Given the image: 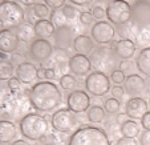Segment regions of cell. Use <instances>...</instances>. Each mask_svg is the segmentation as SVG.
I'll list each match as a JSON object with an SVG mask.
<instances>
[{
	"mask_svg": "<svg viewBox=\"0 0 150 145\" xmlns=\"http://www.w3.org/2000/svg\"><path fill=\"white\" fill-rule=\"evenodd\" d=\"M13 75V63L9 60H0V81H8Z\"/></svg>",
	"mask_w": 150,
	"mask_h": 145,
	"instance_id": "4316f807",
	"label": "cell"
},
{
	"mask_svg": "<svg viewBox=\"0 0 150 145\" xmlns=\"http://www.w3.org/2000/svg\"><path fill=\"white\" fill-rule=\"evenodd\" d=\"M44 3H45L49 8L53 9V11H57L59 8H62V7L65 6V4H64L65 0H44Z\"/></svg>",
	"mask_w": 150,
	"mask_h": 145,
	"instance_id": "e575fe53",
	"label": "cell"
},
{
	"mask_svg": "<svg viewBox=\"0 0 150 145\" xmlns=\"http://www.w3.org/2000/svg\"><path fill=\"white\" fill-rule=\"evenodd\" d=\"M92 68H94L97 72L108 73V72L116 71V67L118 64V56L116 55L113 48L110 47H98L91 55Z\"/></svg>",
	"mask_w": 150,
	"mask_h": 145,
	"instance_id": "8992f818",
	"label": "cell"
},
{
	"mask_svg": "<svg viewBox=\"0 0 150 145\" xmlns=\"http://www.w3.org/2000/svg\"><path fill=\"white\" fill-rule=\"evenodd\" d=\"M16 77L23 84H32L37 79V68L29 61H23L16 68Z\"/></svg>",
	"mask_w": 150,
	"mask_h": 145,
	"instance_id": "d6986e66",
	"label": "cell"
},
{
	"mask_svg": "<svg viewBox=\"0 0 150 145\" xmlns=\"http://www.w3.org/2000/svg\"><path fill=\"white\" fill-rule=\"evenodd\" d=\"M21 4H24V6H27V7H32V6H35V4H37V1L39 0H19Z\"/></svg>",
	"mask_w": 150,
	"mask_h": 145,
	"instance_id": "bcb514c9",
	"label": "cell"
},
{
	"mask_svg": "<svg viewBox=\"0 0 150 145\" xmlns=\"http://www.w3.org/2000/svg\"><path fill=\"white\" fill-rule=\"evenodd\" d=\"M17 136V128L12 121L8 120H0V141L3 142H11L16 139Z\"/></svg>",
	"mask_w": 150,
	"mask_h": 145,
	"instance_id": "7402d4cb",
	"label": "cell"
},
{
	"mask_svg": "<svg viewBox=\"0 0 150 145\" xmlns=\"http://www.w3.org/2000/svg\"><path fill=\"white\" fill-rule=\"evenodd\" d=\"M15 33L17 35V37H19V40H21V41H31L32 39H33V36H36L35 35V31H33V27L31 26L29 23H23L20 24L17 28H15ZM33 41V40H32Z\"/></svg>",
	"mask_w": 150,
	"mask_h": 145,
	"instance_id": "d4e9b609",
	"label": "cell"
},
{
	"mask_svg": "<svg viewBox=\"0 0 150 145\" xmlns=\"http://www.w3.org/2000/svg\"><path fill=\"white\" fill-rule=\"evenodd\" d=\"M149 104H150V102H149Z\"/></svg>",
	"mask_w": 150,
	"mask_h": 145,
	"instance_id": "6f0895ef",
	"label": "cell"
},
{
	"mask_svg": "<svg viewBox=\"0 0 150 145\" xmlns=\"http://www.w3.org/2000/svg\"><path fill=\"white\" fill-rule=\"evenodd\" d=\"M125 1H133V0H125Z\"/></svg>",
	"mask_w": 150,
	"mask_h": 145,
	"instance_id": "f5cc1de1",
	"label": "cell"
},
{
	"mask_svg": "<svg viewBox=\"0 0 150 145\" xmlns=\"http://www.w3.org/2000/svg\"><path fill=\"white\" fill-rule=\"evenodd\" d=\"M120 132H121L122 136L126 137V139H136L139 134V125L134 120H127L126 122H124L121 125Z\"/></svg>",
	"mask_w": 150,
	"mask_h": 145,
	"instance_id": "cb8c5ba5",
	"label": "cell"
},
{
	"mask_svg": "<svg viewBox=\"0 0 150 145\" xmlns=\"http://www.w3.org/2000/svg\"><path fill=\"white\" fill-rule=\"evenodd\" d=\"M1 29H4V26L1 24V21H0V31H1Z\"/></svg>",
	"mask_w": 150,
	"mask_h": 145,
	"instance_id": "f907efd6",
	"label": "cell"
},
{
	"mask_svg": "<svg viewBox=\"0 0 150 145\" xmlns=\"http://www.w3.org/2000/svg\"><path fill=\"white\" fill-rule=\"evenodd\" d=\"M92 15H93L94 19L101 20V19H104V17L106 16V11H105L102 7L96 6V7H93V9H92Z\"/></svg>",
	"mask_w": 150,
	"mask_h": 145,
	"instance_id": "d590c367",
	"label": "cell"
},
{
	"mask_svg": "<svg viewBox=\"0 0 150 145\" xmlns=\"http://www.w3.org/2000/svg\"><path fill=\"white\" fill-rule=\"evenodd\" d=\"M11 145H32V144L25 141V140H16V141H13Z\"/></svg>",
	"mask_w": 150,
	"mask_h": 145,
	"instance_id": "c3c4849f",
	"label": "cell"
},
{
	"mask_svg": "<svg viewBox=\"0 0 150 145\" xmlns=\"http://www.w3.org/2000/svg\"><path fill=\"white\" fill-rule=\"evenodd\" d=\"M29 95L25 91H12L7 82L0 81V117L4 120L23 119L31 109Z\"/></svg>",
	"mask_w": 150,
	"mask_h": 145,
	"instance_id": "6da1fadb",
	"label": "cell"
},
{
	"mask_svg": "<svg viewBox=\"0 0 150 145\" xmlns=\"http://www.w3.org/2000/svg\"><path fill=\"white\" fill-rule=\"evenodd\" d=\"M96 1H98V3H110V1H113V0H96Z\"/></svg>",
	"mask_w": 150,
	"mask_h": 145,
	"instance_id": "681fc988",
	"label": "cell"
},
{
	"mask_svg": "<svg viewBox=\"0 0 150 145\" xmlns=\"http://www.w3.org/2000/svg\"><path fill=\"white\" fill-rule=\"evenodd\" d=\"M44 145H54V144H44Z\"/></svg>",
	"mask_w": 150,
	"mask_h": 145,
	"instance_id": "816d5d0a",
	"label": "cell"
},
{
	"mask_svg": "<svg viewBox=\"0 0 150 145\" xmlns=\"http://www.w3.org/2000/svg\"><path fill=\"white\" fill-rule=\"evenodd\" d=\"M1 144H3V142H1V141H0V145H1Z\"/></svg>",
	"mask_w": 150,
	"mask_h": 145,
	"instance_id": "11a10c76",
	"label": "cell"
},
{
	"mask_svg": "<svg viewBox=\"0 0 150 145\" xmlns=\"http://www.w3.org/2000/svg\"><path fill=\"white\" fill-rule=\"evenodd\" d=\"M28 95L31 105L40 112H51L59 108L62 102L61 91L52 81L36 82Z\"/></svg>",
	"mask_w": 150,
	"mask_h": 145,
	"instance_id": "7a4b0ae2",
	"label": "cell"
},
{
	"mask_svg": "<svg viewBox=\"0 0 150 145\" xmlns=\"http://www.w3.org/2000/svg\"><path fill=\"white\" fill-rule=\"evenodd\" d=\"M86 117L91 122H102L105 120V109L100 105H92L91 108L88 109V113H86Z\"/></svg>",
	"mask_w": 150,
	"mask_h": 145,
	"instance_id": "484cf974",
	"label": "cell"
},
{
	"mask_svg": "<svg viewBox=\"0 0 150 145\" xmlns=\"http://www.w3.org/2000/svg\"><path fill=\"white\" fill-rule=\"evenodd\" d=\"M60 85H61L62 89L69 91V89L76 87V79H74L72 75H62V76L60 77Z\"/></svg>",
	"mask_w": 150,
	"mask_h": 145,
	"instance_id": "f546056e",
	"label": "cell"
},
{
	"mask_svg": "<svg viewBox=\"0 0 150 145\" xmlns=\"http://www.w3.org/2000/svg\"><path fill=\"white\" fill-rule=\"evenodd\" d=\"M74 28L69 24H64L56 28L54 33V45L60 49H67L69 47H73L74 41Z\"/></svg>",
	"mask_w": 150,
	"mask_h": 145,
	"instance_id": "4fadbf2b",
	"label": "cell"
},
{
	"mask_svg": "<svg viewBox=\"0 0 150 145\" xmlns=\"http://www.w3.org/2000/svg\"><path fill=\"white\" fill-rule=\"evenodd\" d=\"M61 12H62V15H64V17H65V19H68V20L76 19L77 14H79V11H77L73 6H71V4H65V6L62 7Z\"/></svg>",
	"mask_w": 150,
	"mask_h": 145,
	"instance_id": "4dcf8cb0",
	"label": "cell"
},
{
	"mask_svg": "<svg viewBox=\"0 0 150 145\" xmlns=\"http://www.w3.org/2000/svg\"><path fill=\"white\" fill-rule=\"evenodd\" d=\"M106 17L116 26L127 24L132 17V6L125 0H113L106 7Z\"/></svg>",
	"mask_w": 150,
	"mask_h": 145,
	"instance_id": "52a82bcc",
	"label": "cell"
},
{
	"mask_svg": "<svg viewBox=\"0 0 150 145\" xmlns=\"http://www.w3.org/2000/svg\"><path fill=\"white\" fill-rule=\"evenodd\" d=\"M124 88H125V92H126L127 95L136 97V96L141 95L142 92L145 91V88H146V82H145L144 77H141L139 75L132 73L126 77V80H125Z\"/></svg>",
	"mask_w": 150,
	"mask_h": 145,
	"instance_id": "ac0fdd59",
	"label": "cell"
},
{
	"mask_svg": "<svg viewBox=\"0 0 150 145\" xmlns=\"http://www.w3.org/2000/svg\"><path fill=\"white\" fill-rule=\"evenodd\" d=\"M113 49L116 55L122 60H130L136 55L137 45L130 39H120L113 43Z\"/></svg>",
	"mask_w": 150,
	"mask_h": 145,
	"instance_id": "e0dca14e",
	"label": "cell"
},
{
	"mask_svg": "<svg viewBox=\"0 0 150 145\" xmlns=\"http://www.w3.org/2000/svg\"><path fill=\"white\" fill-rule=\"evenodd\" d=\"M19 129L25 139L39 141L48 132V122L40 114L28 113L19 121Z\"/></svg>",
	"mask_w": 150,
	"mask_h": 145,
	"instance_id": "277c9868",
	"label": "cell"
},
{
	"mask_svg": "<svg viewBox=\"0 0 150 145\" xmlns=\"http://www.w3.org/2000/svg\"><path fill=\"white\" fill-rule=\"evenodd\" d=\"M93 20H94V17H93V15H92V12H86V11L80 12V21H81V24H84L85 27L91 26V24L93 23Z\"/></svg>",
	"mask_w": 150,
	"mask_h": 145,
	"instance_id": "836d02e7",
	"label": "cell"
},
{
	"mask_svg": "<svg viewBox=\"0 0 150 145\" xmlns=\"http://www.w3.org/2000/svg\"><path fill=\"white\" fill-rule=\"evenodd\" d=\"M146 1H149V0H146Z\"/></svg>",
	"mask_w": 150,
	"mask_h": 145,
	"instance_id": "9f6ffc18",
	"label": "cell"
},
{
	"mask_svg": "<svg viewBox=\"0 0 150 145\" xmlns=\"http://www.w3.org/2000/svg\"><path fill=\"white\" fill-rule=\"evenodd\" d=\"M71 3H73L74 6H89L93 3V0H71Z\"/></svg>",
	"mask_w": 150,
	"mask_h": 145,
	"instance_id": "ee69618b",
	"label": "cell"
},
{
	"mask_svg": "<svg viewBox=\"0 0 150 145\" xmlns=\"http://www.w3.org/2000/svg\"><path fill=\"white\" fill-rule=\"evenodd\" d=\"M139 145H150V131H145L139 136Z\"/></svg>",
	"mask_w": 150,
	"mask_h": 145,
	"instance_id": "60d3db41",
	"label": "cell"
},
{
	"mask_svg": "<svg viewBox=\"0 0 150 145\" xmlns=\"http://www.w3.org/2000/svg\"><path fill=\"white\" fill-rule=\"evenodd\" d=\"M51 17H52V23L54 24V27H61L64 26V20H65V17H64V15H62V12H59V11H52L51 12Z\"/></svg>",
	"mask_w": 150,
	"mask_h": 145,
	"instance_id": "d6a6232c",
	"label": "cell"
},
{
	"mask_svg": "<svg viewBox=\"0 0 150 145\" xmlns=\"http://www.w3.org/2000/svg\"><path fill=\"white\" fill-rule=\"evenodd\" d=\"M120 108H121V104H120V101H118L117 99L112 97V99L105 100V102H104V109L108 112V113H110V114L120 113Z\"/></svg>",
	"mask_w": 150,
	"mask_h": 145,
	"instance_id": "83f0119b",
	"label": "cell"
},
{
	"mask_svg": "<svg viewBox=\"0 0 150 145\" xmlns=\"http://www.w3.org/2000/svg\"><path fill=\"white\" fill-rule=\"evenodd\" d=\"M110 88V79L102 72L94 71L85 79V89L93 96H105Z\"/></svg>",
	"mask_w": 150,
	"mask_h": 145,
	"instance_id": "9c48e42d",
	"label": "cell"
},
{
	"mask_svg": "<svg viewBox=\"0 0 150 145\" xmlns=\"http://www.w3.org/2000/svg\"><path fill=\"white\" fill-rule=\"evenodd\" d=\"M114 145H138V141H136L134 139H126V137H121L116 141Z\"/></svg>",
	"mask_w": 150,
	"mask_h": 145,
	"instance_id": "ab89813d",
	"label": "cell"
},
{
	"mask_svg": "<svg viewBox=\"0 0 150 145\" xmlns=\"http://www.w3.org/2000/svg\"><path fill=\"white\" fill-rule=\"evenodd\" d=\"M92 39L98 44H109L113 41L114 36H116V28L112 26V23L109 21H97L96 24H93L92 27Z\"/></svg>",
	"mask_w": 150,
	"mask_h": 145,
	"instance_id": "8fae6325",
	"label": "cell"
},
{
	"mask_svg": "<svg viewBox=\"0 0 150 145\" xmlns=\"http://www.w3.org/2000/svg\"><path fill=\"white\" fill-rule=\"evenodd\" d=\"M53 53V45L45 39H36L29 45L28 56L37 63L48 60Z\"/></svg>",
	"mask_w": 150,
	"mask_h": 145,
	"instance_id": "30bf717a",
	"label": "cell"
},
{
	"mask_svg": "<svg viewBox=\"0 0 150 145\" xmlns=\"http://www.w3.org/2000/svg\"><path fill=\"white\" fill-rule=\"evenodd\" d=\"M127 114L126 113H117V117H116V122H118V124H124V122L127 121Z\"/></svg>",
	"mask_w": 150,
	"mask_h": 145,
	"instance_id": "f6af8a7d",
	"label": "cell"
},
{
	"mask_svg": "<svg viewBox=\"0 0 150 145\" xmlns=\"http://www.w3.org/2000/svg\"><path fill=\"white\" fill-rule=\"evenodd\" d=\"M11 1H19V0H11Z\"/></svg>",
	"mask_w": 150,
	"mask_h": 145,
	"instance_id": "db71d44e",
	"label": "cell"
},
{
	"mask_svg": "<svg viewBox=\"0 0 150 145\" xmlns=\"http://www.w3.org/2000/svg\"><path fill=\"white\" fill-rule=\"evenodd\" d=\"M125 113L130 119H142L147 113V102L141 97H133L126 102Z\"/></svg>",
	"mask_w": 150,
	"mask_h": 145,
	"instance_id": "2e32d148",
	"label": "cell"
},
{
	"mask_svg": "<svg viewBox=\"0 0 150 145\" xmlns=\"http://www.w3.org/2000/svg\"><path fill=\"white\" fill-rule=\"evenodd\" d=\"M37 79L39 80H42V79H45V68H39L37 69Z\"/></svg>",
	"mask_w": 150,
	"mask_h": 145,
	"instance_id": "7dc6e473",
	"label": "cell"
},
{
	"mask_svg": "<svg viewBox=\"0 0 150 145\" xmlns=\"http://www.w3.org/2000/svg\"><path fill=\"white\" fill-rule=\"evenodd\" d=\"M136 65L142 75L150 77V47L141 49L136 59Z\"/></svg>",
	"mask_w": 150,
	"mask_h": 145,
	"instance_id": "603a6c76",
	"label": "cell"
},
{
	"mask_svg": "<svg viewBox=\"0 0 150 145\" xmlns=\"http://www.w3.org/2000/svg\"><path fill=\"white\" fill-rule=\"evenodd\" d=\"M110 80L116 84V85H121L122 82H125L126 76H125V73L121 71V69H116V71H113L110 73Z\"/></svg>",
	"mask_w": 150,
	"mask_h": 145,
	"instance_id": "1f68e13d",
	"label": "cell"
},
{
	"mask_svg": "<svg viewBox=\"0 0 150 145\" xmlns=\"http://www.w3.org/2000/svg\"><path fill=\"white\" fill-rule=\"evenodd\" d=\"M33 15L36 17H39L40 19H45V17H48L49 15H51V12H49V7L47 6V4H42V3H37L33 6Z\"/></svg>",
	"mask_w": 150,
	"mask_h": 145,
	"instance_id": "f1b7e54d",
	"label": "cell"
},
{
	"mask_svg": "<svg viewBox=\"0 0 150 145\" xmlns=\"http://www.w3.org/2000/svg\"><path fill=\"white\" fill-rule=\"evenodd\" d=\"M110 92H112V96H113L114 99L118 100V99H121V97H124L125 88L124 87H121V85H114V87H112Z\"/></svg>",
	"mask_w": 150,
	"mask_h": 145,
	"instance_id": "8d00e7d4",
	"label": "cell"
},
{
	"mask_svg": "<svg viewBox=\"0 0 150 145\" xmlns=\"http://www.w3.org/2000/svg\"><path fill=\"white\" fill-rule=\"evenodd\" d=\"M45 79L54 80L56 79V71H54L53 68H45Z\"/></svg>",
	"mask_w": 150,
	"mask_h": 145,
	"instance_id": "7bdbcfd3",
	"label": "cell"
},
{
	"mask_svg": "<svg viewBox=\"0 0 150 145\" xmlns=\"http://www.w3.org/2000/svg\"><path fill=\"white\" fill-rule=\"evenodd\" d=\"M68 68L76 76H85L86 73H89L92 69V63L91 59L85 55H73L68 61Z\"/></svg>",
	"mask_w": 150,
	"mask_h": 145,
	"instance_id": "5bb4252c",
	"label": "cell"
},
{
	"mask_svg": "<svg viewBox=\"0 0 150 145\" xmlns=\"http://www.w3.org/2000/svg\"><path fill=\"white\" fill-rule=\"evenodd\" d=\"M24 19H25V11L17 1H11V0L0 1V21L4 28H17L20 24L24 23Z\"/></svg>",
	"mask_w": 150,
	"mask_h": 145,
	"instance_id": "5b68a950",
	"label": "cell"
},
{
	"mask_svg": "<svg viewBox=\"0 0 150 145\" xmlns=\"http://www.w3.org/2000/svg\"><path fill=\"white\" fill-rule=\"evenodd\" d=\"M20 40L17 35L12 29H1L0 31V52L3 53H12L19 48Z\"/></svg>",
	"mask_w": 150,
	"mask_h": 145,
	"instance_id": "9a60e30c",
	"label": "cell"
},
{
	"mask_svg": "<svg viewBox=\"0 0 150 145\" xmlns=\"http://www.w3.org/2000/svg\"><path fill=\"white\" fill-rule=\"evenodd\" d=\"M118 65H120V69H121L124 73L125 72H130L132 69H133V63H132L130 60H122Z\"/></svg>",
	"mask_w": 150,
	"mask_h": 145,
	"instance_id": "f35d334b",
	"label": "cell"
},
{
	"mask_svg": "<svg viewBox=\"0 0 150 145\" xmlns=\"http://www.w3.org/2000/svg\"><path fill=\"white\" fill-rule=\"evenodd\" d=\"M7 85H8L12 91H20V89H21V81H20L17 77H11V79L7 81Z\"/></svg>",
	"mask_w": 150,
	"mask_h": 145,
	"instance_id": "74e56055",
	"label": "cell"
},
{
	"mask_svg": "<svg viewBox=\"0 0 150 145\" xmlns=\"http://www.w3.org/2000/svg\"><path fill=\"white\" fill-rule=\"evenodd\" d=\"M141 125L145 131H150V111H147V113L141 119Z\"/></svg>",
	"mask_w": 150,
	"mask_h": 145,
	"instance_id": "b9f144b4",
	"label": "cell"
},
{
	"mask_svg": "<svg viewBox=\"0 0 150 145\" xmlns=\"http://www.w3.org/2000/svg\"><path fill=\"white\" fill-rule=\"evenodd\" d=\"M33 31L39 39H49V37L54 36L56 33V27L51 20L47 19H40L36 20L33 23Z\"/></svg>",
	"mask_w": 150,
	"mask_h": 145,
	"instance_id": "ffe728a7",
	"label": "cell"
},
{
	"mask_svg": "<svg viewBox=\"0 0 150 145\" xmlns=\"http://www.w3.org/2000/svg\"><path fill=\"white\" fill-rule=\"evenodd\" d=\"M52 128L59 133H72L77 125L76 113L68 108L57 109L51 117Z\"/></svg>",
	"mask_w": 150,
	"mask_h": 145,
	"instance_id": "ba28073f",
	"label": "cell"
},
{
	"mask_svg": "<svg viewBox=\"0 0 150 145\" xmlns=\"http://www.w3.org/2000/svg\"><path fill=\"white\" fill-rule=\"evenodd\" d=\"M67 105H68V109H71L73 113H81V112H85L86 109H89L91 97L85 91L77 89V91H73L68 95Z\"/></svg>",
	"mask_w": 150,
	"mask_h": 145,
	"instance_id": "7c38bea8",
	"label": "cell"
},
{
	"mask_svg": "<svg viewBox=\"0 0 150 145\" xmlns=\"http://www.w3.org/2000/svg\"><path fill=\"white\" fill-rule=\"evenodd\" d=\"M68 145H110V141L104 129L93 125H85L72 133Z\"/></svg>",
	"mask_w": 150,
	"mask_h": 145,
	"instance_id": "3957f363",
	"label": "cell"
},
{
	"mask_svg": "<svg viewBox=\"0 0 150 145\" xmlns=\"http://www.w3.org/2000/svg\"><path fill=\"white\" fill-rule=\"evenodd\" d=\"M94 44L93 40L88 36V35H77L76 39L73 41V49L76 53L79 55H89L93 52Z\"/></svg>",
	"mask_w": 150,
	"mask_h": 145,
	"instance_id": "44dd1931",
	"label": "cell"
}]
</instances>
